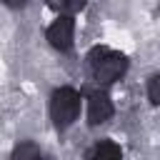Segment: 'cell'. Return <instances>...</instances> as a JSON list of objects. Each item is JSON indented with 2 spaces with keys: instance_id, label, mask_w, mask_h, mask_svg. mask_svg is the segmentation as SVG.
I'll use <instances>...</instances> for the list:
<instances>
[{
  "instance_id": "obj_1",
  "label": "cell",
  "mask_w": 160,
  "mask_h": 160,
  "mask_svg": "<svg viewBox=\"0 0 160 160\" xmlns=\"http://www.w3.org/2000/svg\"><path fill=\"white\" fill-rule=\"evenodd\" d=\"M90 68H92V75H95L98 82H112L125 72L128 60H125V55H120L115 50L95 48L90 52Z\"/></svg>"
},
{
  "instance_id": "obj_2",
  "label": "cell",
  "mask_w": 160,
  "mask_h": 160,
  "mask_svg": "<svg viewBox=\"0 0 160 160\" xmlns=\"http://www.w3.org/2000/svg\"><path fill=\"white\" fill-rule=\"evenodd\" d=\"M50 112H52V120L58 128H68L78 120L80 115V95L72 90V88H60L52 92V100H50Z\"/></svg>"
},
{
  "instance_id": "obj_3",
  "label": "cell",
  "mask_w": 160,
  "mask_h": 160,
  "mask_svg": "<svg viewBox=\"0 0 160 160\" xmlns=\"http://www.w3.org/2000/svg\"><path fill=\"white\" fill-rule=\"evenodd\" d=\"M72 35H75V22L70 15H60L50 28H48V40L52 48L58 50H68L72 45Z\"/></svg>"
},
{
  "instance_id": "obj_4",
  "label": "cell",
  "mask_w": 160,
  "mask_h": 160,
  "mask_svg": "<svg viewBox=\"0 0 160 160\" xmlns=\"http://www.w3.org/2000/svg\"><path fill=\"white\" fill-rule=\"evenodd\" d=\"M112 115V102L105 92H92L90 100H88V118L92 125H100L105 120H110Z\"/></svg>"
},
{
  "instance_id": "obj_5",
  "label": "cell",
  "mask_w": 160,
  "mask_h": 160,
  "mask_svg": "<svg viewBox=\"0 0 160 160\" xmlns=\"http://www.w3.org/2000/svg\"><path fill=\"white\" fill-rule=\"evenodd\" d=\"M120 158H122L120 148H118L115 142H110V140L98 142V145L92 148V152H90V160H120Z\"/></svg>"
},
{
  "instance_id": "obj_6",
  "label": "cell",
  "mask_w": 160,
  "mask_h": 160,
  "mask_svg": "<svg viewBox=\"0 0 160 160\" xmlns=\"http://www.w3.org/2000/svg\"><path fill=\"white\" fill-rule=\"evenodd\" d=\"M38 158H40V150L32 142H20L12 152V160H38Z\"/></svg>"
},
{
  "instance_id": "obj_7",
  "label": "cell",
  "mask_w": 160,
  "mask_h": 160,
  "mask_svg": "<svg viewBox=\"0 0 160 160\" xmlns=\"http://www.w3.org/2000/svg\"><path fill=\"white\" fill-rule=\"evenodd\" d=\"M148 95H150V102H152V105L160 102V78H158V75L150 78V82H148Z\"/></svg>"
},
{
  "instance_id": "obj_8",
  "label": "cell",
  "mask_w": 160,
  "mask_h": 160,
  "mask_svg": "<svg viewBox=\"0 0 160 160\" xmlns=\"http://www.w3.org/2000/svg\"><path fill=\"white\" fill-rule=\"evenodd\" d=\"M85 2H88V0H65V10L78 12V10H82V8H85Z\"/></svg>"
},
{
  "instance_id": "obj_9",
  "label": "cell",
  "mask_w": 160,
  "mask_h": 160,
  "mask_svg": "<svg viewBox=\"0 0 160 160\" xmlns=\"http://www.w3.org/2000/svg\"><path fill=\"white\" fill-rule=\"evenodd\" d=\"M0 2H5L8 8H22V5L28 2V0H0Z\"/></svg>"
},
{
  "instance_id": "obj_10",
  "label": "cell",
  "mask_w": 160,
  "mask_h": 160,
  "mask_svg": "<svg viewBox=\"0 0 160 160\" xmlns=\"http://www.w3.org/2000/svg\"><path fill=\"white\" fill-rule=\"evenodd\" d=\"M48 2H50V8H55V10L65 8V0H48Z\"/></svg>"
},
{
  "instance_id": "obj_11",
  "label": "cell",
  "mask_w": 160,
  "mask_h": 160,
  "mask_svg": "<svg viewBox=\"0 0 160 160\" xmlns=\"http://www.w3.org/2000/svg\"><path fill=\"white\" fill-rule=\"evenodd\" d=\"M38 160H50V158H38Z\"/></svg>"
}]
</instances>
